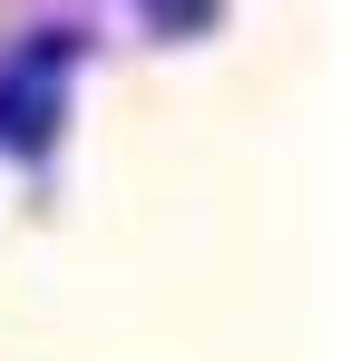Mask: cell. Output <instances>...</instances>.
Segmentation results:
<instances>
[{
    "instance_id": "cell-1",
    "label": "cell",
    "mask_w": 351,
    "mask_h": 361,
    "mask_svg": "<svg viewBox=\"0 0 351 361\" xmlns=\"http://www.w3.org/2000/svg\"><path fill=\"white\" fill-rule=\"evenodd\" d=\"M68 49L78 39H30L20 59L0 68V147L10 157H39L58 137V78H68Z\"/></svg>"
}]
</instances>
